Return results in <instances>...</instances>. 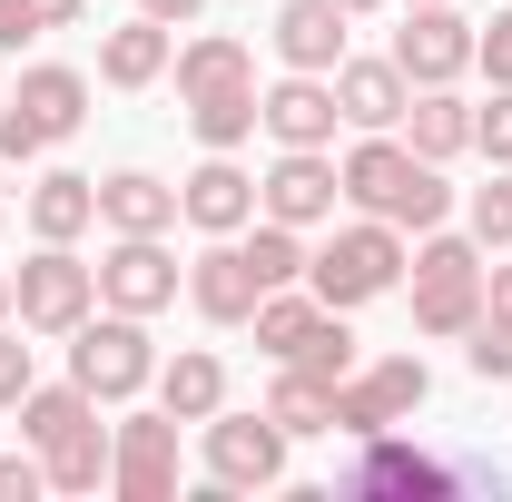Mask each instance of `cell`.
<instances>
[{
	"label": "cell",
	"mask_w": 512,
	"mask_h": 502,
	"mask_svg": "<svg viewBox=\"0 0 512 502\" xmlns=\"http://www.w3.org/2000/svg\"><path fill=\"white\" fill-rule=\"evenodd\" d=\"M335 10H345V20H365V10H384V0H335Z\"/></svg>",
	"instance_id": "obj_43"
},
{
	"label": "cell",
	"mask_w": 512,
	"mask_h": 502,
	"mask_svg": "<svg viewBox=\"0 0 512 502\" xmlns=\"http://www.w3.org/2000/svg\"><path fill=\"white\" fill-rule=\"evenodd\" d=\"M256 128H266L276 148H335V128H345V109H335V79H316V69H286L276 89H256Z\"/></svg>",
	"instance_id": "obj_13"
},
{
	"label": "cell",
	"mask_w": 512,
	"mask_h": 502,
	"mask_svg": "<svg viewBox=\"0 0 512 502\" xmlns=\"http://www.w3.org/2000/svg\"><path fill=\"white\" fill-rule=\"evenodd\" d=\"M424 158L404 148V128H355V148L335 158V178H345V197L365 207V217H384L394 197H404V178H414Z\"/></svg>",
	"instance_id": "obj_15"
},
{
	"label": "cell",
	"mask_w": 512,
	"mask_h": 502,
	"mask_svg": "<svg viewBox=\"0 0 512 502\" xmlns=\"http://www.w3.org/2000/svg\"><path fill=\"white\" fill-rule=\"evenodd\" d=\"M286 365H306V375H316V384H345V375H355V365H365V355H355V325H345V315L325 306L316 325H306V345H296Z\"/></svg>",
	"instance_id": "obj_29"
},
{
	"label": "cell",
	"mask_w": 512,
	"mask_h": 502,
	"mask_svg": "<svg viewBox=\"0 0 512 502\" xmlns=\"http://www.w3.org/2000/svg\"><path fill=\"white\" fill-rule=\"evenodd\" d=\"M40 493H50V463H40L30 443H20V453H0V502H40Z\"/></svg>",
	"instance_id": "obj_37"
},
{
	"label": "cell",
	"mask_w": 512,
	"mask_h": 502,
	"mask_svg": "<svg viewBox=\"0 0 512 502\" xmlns=\"http://www.w3.org/2000/svg\"><path fill=\"white\" fill-rule=\"evenodd\" d=\"M20 217H30V237H40V247H79V237L99 227V178H79V168H50L40 188L20 197Z\"/></svg>",
	"instance_id": "obj_19"
},
{
	"label": "cell",
	"mask_w": 512,
	"mask_h": 502,
	"mask_svg": "<svg viewBox=\"0 0 512 502\" xmlns=\"http://www.w3.org/2000/svg\"><path fill=\"white\" fill-rule=\"evenodd\" d=\"M178 217L197 237H247L256 227V178L237 168V148H207L188 178H178Z\"/></svg>",
	"instance_id": "obj_12"
},
{
	"label": "cell",
	"mask_w": 512,
	"mask_h": 502,
	"mask_svg": "<svg viewBox=\"0 0 512 502\" xmlns=\"http://www.w3.org/2000/svg\"><path fill=\"white\" fill-rule=\"evenodd\" d=\"M40 463H50V493H109V463H119V443H109V424L89 414V424H69V434L50 443Z\"/></svg>",
	"instance_id": "obj_25"
},
{
	"label": "cell",
	"mask_w": 512,
	"mask_h": 502,
	"mask_svg": "<svg viewBox=\"0 0 512 502\" xmlns=\"http://www.w3.org/2000/svg\"><path fill=\"white\" fill-rule=\"evenodd\" d=\"M463 237H473L483 256H512V178L503 168H493L483 188H463Z\"/></svg>",
	"instance_id": "obj_31"
},
{
	"label": "cell",
	"mask_w": 512,
	"mask_h": 502,
	"mask_svg": "<svg viewBox=\"0 0 512 502\" xmlns=\"http://www.w3.org/2000/svg\"><path fill=\"white\" fill-rule=\"evenodd\" d=\"M69 384L99 394V404H128L158 384V345H148V315H119V306H89L69 325Z\"/></svg>",
	"instance_id": "obj_3"
},
{
	"label": "cell",
	"mask_w": 512,
	"mask_h": 502,
	"mask_svg": "<svg viewBox=\"0 0 512 502\" xmlns=\"http://www.w3.org/2000/svg\"><path fill=\"white\" fill-rule=\"evenodd\" d=\"M394 10H424V0H394Z\"/></svg>",
	"instance_id": "obj_45"
},
{
	"label": "cell",
	"mask_w": 512,
	"mask_h": 502,
	"mask_svg": "<svg viewBox=\"0 0 512 502\" xmlns=\"http://www.w3.org/2000/svg\"><path fill=\"white\" fill-rule=\"evenodd\" d=\"M197 434H207V483H217V493H276V483H286V443L296 434H286L276 414H227V404H217Z\"/></svg>",
	"instance_id": "obj_6"
},
{
	"label": "cell",
	"mask_w": 512,
	"mask_h": 502,
	"mask_svg": "<svg viewBox=\"0 0 512 502\" xmlns=\"http://www.w3.org/2000/svg\"><path fill=\"white\" fill-rule=\"evenodd\" d=\"M178 109L188 99H217V89H256V50L237 40V30H197V40H178Z\"/></svg>",
	"instance_id": "obj_20"
},
{
	"label": "cell",
	"mask_w": 512,
	"mask_h": 502,
	"mask_svg": "<svg viewBox=\"0 0 512 502\" xmlns=\"http://www.w3.org/2000/svg\"><path fill=\"white\" fill-rule=\"evenodd\" d=\"M79 119H89V79L60 60L20 69V89L0 99V168H30L40 148H60V138H79Z\"/></svg>",
	"instance_id": "obj_4"
},
{
	"label": "cell",
	"mask_w": 512,
	"mask_h": 502,
	"mask_svg": "<svg viewBox=\"0 0 512 502\" xmlns=\"http://www.w3.org/2000/svg\"><path fill=\"white\" fill-rule=\"evenodd\" d=\"M355 493H404V502H434L453 493V473L434 463V453H414V443H394V434H365V453H355V473H345Z\"/></svg>",
	"instance_id": "obj_18"
},
{
	"label": "cell",
	"mask_w": 512,
	"mask_h": 502,
	"mask_svg": "<svg viewBox=\"0 0 512 502\" xmlns=\"http://www.w3.org/2000/svg\"><path fill=\"white\" fill-rule=\"evenodd\" d=\"M483 306L512 315V256H503V266H483Z\"/></svg>",
	"instance_id": "obj_40"
},
{
	"label": "cell",
	"mask_w": 512,
	"mask_h": 502,
	"mask_svg": "<svg viewBox=\"0 0 512 502\" xmlns=\"http://www.w3.org/2000/svg\"><path fill=\"white\" fill-rule=\"evenodd\" d=\"M0 227H10V197H0Z\"/></svg>",
	"instance_id": "obj_46"
},
{
	"label": "cell",
	"mask_w": 512,
	"mask_h": 502,
	"mask_svg": "<svg viewBox=\"0 0 512 502\" xmlns=\"http://www.w3.org/2000/svg\"><path fill=\"white\" fill-rule=\"evenodd\" d=\"M335 109H345V128H404V109H414V79L394 69V50L384 60H335Z\"/></svg>",
	"instance_id": "obj_16"
},
{
	"label": "cell",
	"mask_w": 512,
	"mask_h": 502,
	"mask_svg": "<svg viewBox=\"0 0 512 502\" xmlns=\"http://www.w3.org/2000/svg\"><path fill=\"white\" fill-rule=\"evenodd\" d=\"M316 286H266V296H256V345H266V355H276V365H286V355H296V345H306V325H316Z\"/></svg>",
	"instance_id": "obj_26"
},
{
	"label": "cell",
	"mask_w": 512,
	"mask_h": 502,
	"mask_svg": "<svg viewBox=\"0 0 512 502\" xmlns=\"http://www.w3.org/2000/svg\"><path fill=\"white\" fill-rule=\"evenodd\" d=\"M424 394H434V365L424 355H375V365H355V375L335 384V434L345 443L394 434L404 414H424Z\"/></svg>",
	"instance_id": "obj_5"
},
{
	"label": "cell",
	"mask_w": 512,
	"mask_h": 502,
	"mask_svg": "<svg viewBox=\"0 0 512 502\" xmlns=\"http://www.w3.org/2000/svg\"><path fill=\"white\" fill-rule=\"evenodd\" d=\"M168 60H178V40H168V20H148V10L99 40V79H109V89H158Z\"/></svg>",
	"instance_id": "obj_22"
},
{
	"label": "cell",
	"mask_w": 512,
	"mask_h": 502,
	"mask_svg": "<svg viewBox=\"0 0 512 502\" xmlns=\"http://www.w3.org/2000/svg\"><path fill=\"white\" fill-rule=\"evenodd\" d=\"M138 10H148V20H168V30H178V20H197V10H207V0H138Z\"/></svg>",
	"instance_id": "obj_42"
},
{
	"label": "cell",
	"mask_w": 512,
	"mask_h": 502,
	"mask_svg": "<svg viewBox=\"0 0 512 502\" xmlns=\"http://www.w3.org/2000/svg\"><path fill=\"white\" fill-rule=\"evenodd\" d=\"M256 296H266V276H256L247 237H207V247H197V266H188V306L207 315V325H247Z\"/></svg>",
	"instance_id": "obj_14"
},
{
	"label": "cell",
	"mask_w": 512,
	"mask_h": 502,
	"mask_svg": "<svg viewBox=\"0 0 512 502\" xmlns=\"http://www.w3.org/2000/svg\"><path fill=\"white\" fill-rule=\"evenodd\" d=\"M89 306H99V266L79 247H40L30 266H10V315H20L30 335H69Z\"/></svg>",
	"instance_id": "obj_7"
},
{
	"label": "cell",
	"mask_w": 512,
	"mask_h": 502,
	"mask_svg": "<svg viewBox=\"0 0 512 502\" xmlns=\"http://www.w3.org/2000/svg\"><path fill=\"white\" fill-rule=\"evenodd\" d=\"M99 227L109 237H168L178 227V188L148 178V168H119V178H99Z\"/></svg>",
	"instance_id": "obj_21"
},
{
	"label": "cell",
	"mask_w": 512,
	"mask_h": 502,
	"mask_svg": "<svg viewBox=\"0 0 512 502\" xmlns=\"http://www.w3.org/2000/svg\"><path fill=\"white\" fill-rule=\"evenodd\" d=\"M158 404H168L178 424H207V414L227 404V365H217L207 345H178V355L158 365Z\"/></svg>",
	"instance_id": "obj_24"
},
{
	"label": "cell",
	"mask_w": 512,
	"mask_h": 502,
	"mask_svg": "<svg viewBox=\"0 0 512 502\" xmlns=\"http://www.w3.org/2000/svg\"><path fill=\"white\" fill-rule=\"evenodd\" d=\"M404 266H414L404 227H384V217H355V227H335V237L306 256V286H316V306L355 315V306H375V296H394V286H404Z\"/></svg>",
	"instance_id": "obj_1"
},
{
	"label": "cell",
	"mask_w": 512,
	"mask_h": 502,
	"mask_svg": "<svg viewBox=\"0 0 512 502\" xmlns=\"http://www.w3.org/2000/svg\"><path fill=\"white\" fill-rule=\"evenodd\" d=\"M30 345H20V335H10V325H0V414H20V394H30Z\"/></svg>",
	"instance_id": "obj_38"
},
{
	"label": "cell",
	"mask_w": 512,
	"mask_h": 502,
	"mask_svg": "<svg viewBox=\"0 0 512 502\" xmlns=\"http://www.w3.org/2000/svg\"><path fill=\"white\" fill-rule=\"evenodd\" d=\"M247 256H256V276H266V286H306V227H276V217H256L247 227Z\"/></svg>",
	"instance_id": "obj_32"
},
{
	"label": "cell",
	"mask_w": 512,
	"mask_h": 502,
	"mask_svg": "<svg viewBox=\"0 0 512 502\" xmlns=\"http://www.w3.org/2000/svg\"><path fill=\"white\" fill-rule=\"evenodd\" d=\"M394 69H404L414 89H453V79L473 69V20H463L453 0L404 10V30H394Z\"/></svg>",
	"instance_id": "obj_11"
},
{
	"label": "cell",
	"mask_w": 512,
	"mask_h": 502,
	"mask_svg": "<svg viewBox=\"0 0 512 502\" xmlns=\"http://www.w3.org/2000/svg\"><path fill=\"white\" fill-rule=\"evenodd\" d=\"M266 414H276L286 434H335V384H316L306 365H276V394H266Z\"/></svg>",
	"instance_id": "obj_28"
},
{
	"label": "cell",
	"mask_w": 512,
	"mask_h": 502,
	"mask_svg": "<svg viewBox=\"0 0 512 502\" xmlns=\"http://www.w3.org/2000/svg\"><path fill=\"white\" fill-rule=\"evenodd\" d=\"M178 286H188V266L168 256V237H109V256H99V306L168 315V306H178Z\"/></svg>",
	"instance_id": "obj_9"
},
{
	"label": "cell",
	"mask_w": 512,
	"mask_h": 502,
	"mask_svg": "<svg viewBox=\"0 0 512 502\" xmlns=\"http://www.w3.org/2000/svg\"><path fill=\"white\" fill-rule=\"evenodd\" d=\"M0 325H10V266H0Z\"/></svg>",
	"instance_id": "obj_44"
},
{
	"label": "cell",
	"mask_w": 512,
	"mask_h": 502,
	"mask_svg": "<svg viewBox=\"0 0 512 502\" xmlns=\"http://www.w3.org/2000/svg\"><path fill=\"white\" fill-rule=\"evenodd\" d=\"M404 148L434 158V168L463 158V148H473V99H463V89H414V109H404Z\"/></svg>",
	"instance_id": "obj_23"
},
{
	"label": "cell",
	"mask_w": 512,
	"mask_h": 502,
	"mask_svg": "<svg viewBox=\"0 0 512 502\" xmlns=\"http://www.w3.org/2000/svg\"><path fill=\"white\" fill-rule=\"evenodd\" d=\"M30 10H40V30H79V10H89V0H30Z\"/></svg>",
	"instance_id": "obj_41"
},
{
	"label": "cell",
	"mask_w": 512,
	"mask_h": 502,
	"mask_svg": "<svg viewBox=\"0 0 512 502\" xmlns=\"http://www.w3.org/2000/svg\"><path fill=\"white\" fill-rule=\"evenodd\" d=\"M345 30H355V20H345L335 0H286L266 40H276V69H316V79H335V60H345Z\"/></svg>",
	"instance_id": "obj_17"
},
{
	"label": "cell",
	"mask_w": 512,
	"mask_h": 502,
	"mask_svg": "<svg viewBox=\"0 0 512 502\" xmlns=\"http://www.w3.org/2000/svg\"><path fill=\"white\" fill-rule=\"evenodd\" d=\"M444 217H453V188H444V168L424 158V168L404 178V197L384 207V227H404V237H424V227H444Z\"/></svg>",
	"instance_id": "obj_33"
},
{
	"label": "cell",
	"mask_w": 512,
	"mask_h": 502,
	"mask_svg": "<svg viewBox=\"0 0 512 502\" xmlns=\"http://www.w3.org/2000/svg\"><path fill=\"white\" fill-rule=\"evenodd\" d=\"M89 414H99V394H79V384H30V394H20V443L50 453V443H60L69 424H89Z\"/></svg>",
	"instance_id": "obj_27"
},
{
	"label": "cell",
	"mask_w": 512,
	"mask_h": 502,
	"mask_svg": "<svg viewBox=\"0 0 512 502\" xmlns=\"http://www.w3.org/2000/svg\"><path fill=\"white\" fill-rule=\"evenodd\" d=\"M30 40H40V10L30 0H0V60H20Z\"/></svg>",
	"instance_id": "obj_39"
},
{
	"label": "cell",
	"mask_w": 512,
	"mask_h": 502,
	"mask_svg": "<svg viewBox=\"0 0 512 502\" xmlns=\"http://www.w3.org/2000/svg\"><path fill=\"white\" fill-rule=\"evenodd\" d=\"M197 148H247L256 138V89H217V99H188Z\"/></svg>",
	"instance_id": "obj_30"
},
{
	"label": "cell",
	"mask_w": 512,
	"mask_h": 502,
	"mask_svg": "<svg viewBox=\"0 0 512 502\" xmlns=\"http://www.w3.org/2000/svg\"><path fill=\"white\" fill-rule=\"evenodd\" d=\"M109 443H119V463H109V493L119 502H168L178 493V414L168 404L158 414H119Z\"/></svg>",
	"instance_id": "obj_10"
},
{
	"label": "cell",
	"mask_w": 512,
	"mask_h": 502,
	"mask_svg": "<svg viewBox=\"0 0 512 502\" xmlns=\"http://www.w3.org/2000/svg\"><path fill=\"white\" fill-rule=\"evenodd\" d=\"M473 69H483L493 89H503V79H512V10H493V20L473 30Z\"/></svg>",
	"instance_id": "obj_36"
},
{
	"label": "cell",
	"mask_w": 512,
	"mask_h": 502,
	"mask_svg": "<svg viewBox=\"0 0 512 502\" xmlns=\"http://www.w3.org/2000/svg\"><path fill=\"white\" fill-rule=\"evenodd\" d=\"M404 276H414V335L424 345H463L473 315H483V247L453 237V227H424Z\"/></svg>",
	"instance_id": "obj_2"
},
{
	"label": "cell",
	"mask_w": 512,
	"mask_h": 502,
	"mask_svg": "<svg viewBox=\"0 0 512 502\" xmlns=\"http://www.w3.org/2000/svg\"><path fill=\"white\" fill-rule=\"evenodd\" d=\"M473 148H483L493 168H512V79L493 89V99H473Z\"/></svg>",
	"instance_id": "obj_35"
},
{
	"label": "cell",
	"mask_w": 512,
	"mask_h": 502,
	"mask_svg": "<svg viewBox=\"0 0 512 502\" xmlns=\"http://www.w3.org/2000/svg\"><path fill=\"white\" fill-rule=\"evenodd\" d=\"M463 365H473V375L483 384H512V315H473V335H463Z\"/></svg>",
	"instance_id": "obj_34"
},
{
	"label": "cell",
	"mask_w": 512,
	"mask_h": 502,
	"mask_svg": "<svg viewBox=\"0 0 512 502\" xmlns=\"http://www.w3.org/2000/svg\"><path fill=\"white\" fill-rule=\"evenodd\" d=\"M335 207H345L335 148H276V168L256 178V217H276V227H325Z\"/></svg>",
	"instance_id": "obj_8"
}]
</instances>
